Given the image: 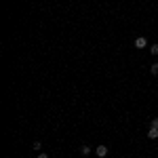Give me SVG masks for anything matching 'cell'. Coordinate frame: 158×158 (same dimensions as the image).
I'll list each match as a JSON object with an SVG mask.
<instances>
[{
	"label": "cell",
	"mask_w": 158,
	"mask_h": 158,
	"mask_svg": "<svg viewBox=\"0 0 158 158\" xmlns=\"http://www.w3.org/2000/svg\"><path fill=\"white\" fill-rule=\"evenodd\" d=\"M133 47H135V49H139V51H141V49H146V47H148V38L137 36V38H135V42H133Z\"/></svg>",
	"instance_id": "1"
},
{
	"label": "cell",
	"mask_w": 158,
	"mask_h": 158,
	"mask_svg": "<svg viewBox=\"0 0 158 158\" xmlns=\"http://www.w3.org/2000/svg\"><path fill=\"white\" fill-rule=\"evenodd\" d=\"M95 152H97L99 158H106V156H108V148H106V146H97V148H95Z\"/></svg>",
	"instance_id": "2"
},
{
	"label": "cell",
	"mask_w": 158,
	"mask_h": 158,
	"mask_svg": "<svg viewBox=\"0 0 158 158\" xmlns=\"http://www.w3.org/2000/svg\"><path fill=\"white\" fill-rule=\"evenodd\" d=\"M158 137V129H148V139H156Z\"/></svg>",
	"instance_id": "3"
},
{
	"label": "cell",
	"mask_w": 158,
	"mask_h": 158,
	"mask_svg": "<svg viewBox=\"0 0 158 158\" xmlns=\"http://www.w3.org/2000/svg\"><path fill=\"white\" fill-rule=\"evenodd\" d=\"M91 152H93V150H91V146H80V154H82V156H89Z\"/></svg>",
	"instance_id": "4"
},
{
	"label": "cell",
	"mask_w": 158,
	"mask_h": 158,
	"mask_svg": "<svg viewBox=\"0 0 158 158\" xmlns=\"http://www.w3.org/2000/svg\"><path fill=\"white\" fill-rule=\"evenodd\" d=\"M150 72H152V76H158V63H152V68H150Z\"/></svg>",
	"instance_id": "5"
},
{
	"label": "cell",
	"mask_w": 158,
	"mask_h": 158,
	"mask_svg": "<svg viewBox=\"0 0 158 158\" xmlns=\"http://www.w3.org/2000/svg\"><path fill=\"white\" fill-rule=\"evenodd\" d=\"M150 129H158V118H152L150 120Z\"/></svg>",
	"instance_id": "6"
},
{
	"label": "cell",
	"mask_w": 158,
	"mask_h": 158,
	"mask_svg": "<svg viewBox=\"0 0 158 158\" xmlns=\"http://www.w3.org/2000/svg\"><path fill=\"white\" fill-rule=\"evenodd\" d=\"M150 53H152V55H158V44H152V47H150Z\"/></svg>",
	"instance_id": "7"
},
{
	"label": "cell",
	"mask_w": 158,
	"mask_h": 158,
	"mask_svg": "<svg viewBox=\"0 0 158 158\" xmlns=\"http://www.w3.org/2000/svg\"><path fill=\"white\" fill-rule=\"evenodd\" d=\"M32 148H34V150H40V148H42V143H40V141H34V146H32Z\"/></svg>",
	"instance_id": "8"
},
{
	"label": "cell",
	"mask_w": 158,
	"mask_h": 158,
	"mask_svg": "<svg viewBox=\"0 0 158 158\" xmlns=\"http://www.w3.org/2000/svg\"><path fill=\"white\" fill-rule=\"evenodd\" d=\"M38 158H49V154H38Z\"/></svg>",
	"instance_id": "9"
}]
</instances>
